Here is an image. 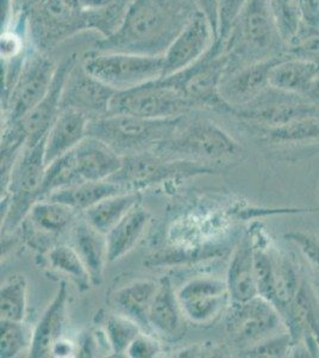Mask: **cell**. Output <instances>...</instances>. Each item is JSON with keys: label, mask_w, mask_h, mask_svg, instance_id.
I'll list each match as a JSON object with an SVG mask.
<instances>
[{"label": "cell", "mask_w": 319, "mask_h": 358, "mask_svg": "<svg viewBox=\"0 0 319 358\" xmlns=\"http://www.w3.org/2000/svg\"><path fill=\"white\" fill-rule=\"evenodd\" d=\"M319 76V62L302 57H281L271 74L269 85L285 92H299L309 89Z\"/></svg>", "instance_id": "26"}, {"label": "cell", "mask_w": 319, "mask_h": 358, "mask_svg": "<svg viewBox=\"0 0 319 358\" xmlns=\"http://www.w3.org/2000/svg\"><path fill=\"white\" fill-rule=\"evenodd\" d=\"M138 203H141V192H123L101 200L82 213V216L92 227L106 236Z\"/></svg>", "instance_id": "29"}, {"label": "cell", "mask_w": 319, "mask_h": 358, "mask_svg": "<svg viewBox=\"0 0 319 358\" xmlns=\"http://www.w3.org/2000/svg\"><path fill=\"white\" fill-rule=\"evenodd\" d=\"M89 116L73 109H61L53 126L45 136V166L72 151L87 136Z\"/></svg>", "instance_id": "21"}, {"label": "cell", "mask_w": 319, "mask_h": 358, "mask_svg": "<svg viewBox=\"0 0 319 358\" xmlns=\"http://www.w3.org/2000/svg\"><path fill=\"white\" fill-rule=\"evenodd\" d=\"M269 4L281 40L292 45L303 29L300 0H269Z\"/></svg>", "instance_id": "33"}, {"label": "cell", "mask_w": 319, "mask_h": 358, "mask_svg": "<svg viewBox=\"0 0 319 358\" xmlns=\"http://www.w3.org/2000/svg\"><path fill=\"white\" fill-rule=\"evenodd\" d=\"M33 332L24 322L0 320V357H17L20 352L30 350Z\"/></svg>", "instance_id": "34"}, {"label": "cell", "mask_w": 319, "mask_h": 358, "mask_svg": "<svg viewBox=\"0 0 319 358\" xmlns=\"http://www.w3.org/2000/svg\"><path fill=\"white\" fill-rule=\"evenodd\" d=\"M162 354V346L154 334L141 332L126 350V357L153 358Z\"/></svg>", "instance_id": "36"}, {"label": "cell", "mask_w": 319, "mask_h": 358, "mask_svg": "<svg viewBox=\"0 0 319 358\" xmlns=\"http://www.w3.org/2000/svg\"><path fill=\"white\" fill-rule=\"evenodd\" d=\"M187 322L210 325L231 305L225 280L217 277H194L177 292Z\"/></svg>", "instance_id": "14"}, {"label": "cell", "mask_w": 319, "mask_h": 358, "mask_svg": "<svg viewBox=\"0 0 319 358\" xmlns=\"http://www.w3.org/2000/svg\"><path fill=\"white\" fill-rule=\"evenodd\" d=\"M72 246L75 248L81 261L84 262L92 285H99L103 282L107 259V241L105 234L97 231L82 219L75 221L72 226Z\"/></svg>", "instance_id": "23"}, {"label": "cell", "mask_w": 319, "mask_h": 358, "mask_svg": "<svg viewBox=\"0 0 319 358\" xmlns=\"http://www.w3.org/2000/svg\"><path fill=\"white\" fill-rule=\"evenodd\" d=\"M150 330L156 337L166 341H179L186 332V317L182 312L178 294L168 277L158 281V292L150 307Z\"/></svg>", "instance_id": "19"}, {"label": "cell", "mask_w": 319, "mask_h": 358, "mask_svg": "<svg viewBox=\"0 0 319 358\" xmlns=\"http://www.w3.org/2000/svg\"><path fill=\"white\" fill-rule=\"evenodd\" d=\"M28 306V281L22 273H13L1 283L0 317L4 320L24 322Z\"/></svg>", "instance_id": "30"}, {"label": "cell", "mask_w": 319, "mask_h": 358, "mask_svg": "<svg viewBox=\"0 0 319 358\" xmlns=\"http://www.w3.org/2000/svg\"><path fill=\"white\" fill-rule=\"evenodd\" d=\"M45 138L35 146H25L1 195V236L22 226L34 204L40 199L45 173Z\"/></svg>", "instance_id": "6"}, {"label": "cell", "mask_w": 319, "mask_h": 358, "mask_svg": "<svg viewBox=\"0 0 319 358\" xmlns=\"http://www.w3.org/2000/svg\"><path fill=\"white\" fill-rule=\"evenodd\" d=\"M158 281L138 280L121 287L113 294L112 306L116 313L126 315L141 326L143 332L151 334L149 317L150 307L158 292Z\"/></svg>", "instance_id": "24"}, {"label": "cell", "mask_w": 319, "mask_h": 358, "mask_svg": "<svg viewBox=\"0 0 319 358\" xmlns=\"http://www.w3.org/2000/svg\"><path fill=\"white\" fill-rule=\"evenodd\" d=\"M226 285L231 303H243L259 296L254 268V245L249 236H244L231 257L226 273Z\"/></svg>", "instance_id": "22"}, {"label": "cell", "mask_w": 319, "mask_h": 358, "mask_svg": "<svg viewBox=\"0 0 319 358\" xmlns=\"http://www.w3.org/2000/svg\"><path fill=\"white\" fill-rule=\"evenodd\" d=\"M228 59L221 42L216 41L202 59L178 73L167 76L195 109L229 111L219 92V86L225 73Z\"/></svg>", "instance_id": "10"}, {"label": "cell", "mask_w": 319, "mask_h": 358, "mask_svg": "<svg viewBox=\"0 0 319 358\" xmlns=\"http://www.w3.org/2000/svg\"><path fill=\"white\" fill-rule=\"evenodd\" d=\"M68 303V285L61 281L53 300L33 331V339L29 356L33 358L52 357L55 343L61 339L64 331Z\"/></svg>", "instance_id": "20"}, {"label": "cell", "mask_w": 319, "mask_h": 358, "mask_svg": "<svg viewBox=\"0 0 319 358\" xmlns=\"http://www.w3.org/2000/svg\"><path fill=\"white\" fill-rule=\"evenodd\" d=\"M195 3L198 5L199 10L207 17L211 27L214 29L216 40H217V36H218V18H217L216 0H195Z\"/></svg>", "instance_id": "39"}, {"label": "cell", "mask_w": 319, "mask_h": 358, "mask_svg": "<svg viewBox=\"0 0 319 358\" xmlns=\"http://www.w3.org/2000/svg\"><path fill=\"white\" fill-rule=\"evenodd\" d=\"M25 52L24 40L20 34L10 29L1 31V62H8Z\"/></svg>", "instance_id": "37"}, {"label": "cell", "mask_w": 319, "mask_h": 358, "mask_svg": "<svg viewBox=\"0 0 319 358\" xmlns=\"http://www.w3.org/2000/svg\"><path fill=\"white\" fill-rule=\"evenodd\" d=\"M241 151L239 143L218 124L205 118L190 120L187 115L173 136L154 150L166 158L205 164L219 170Z\"/></svg>", "instance_id": "3"}, {"label": "cell", "mask_w": 319, "mask_h": 358, "mask_svg": "<svg viewBox=\"0 0 319 358\" xmlns=\"http://www.w3.org/2000/svg\"><path fill=\"white\" fill-rule=\"evenodd\" d=\"M281 55L253 62L224 74L219 86L221 97L231 113L246 106L269 87V74Z\"/></svg>", "instance_id": "17"}, {"label": "cell", "mask_w": 319, "mask_h": 358, "mask_svg": "<svg viewBox=\"0 0 319 358\" xmlns=\"http://www.w3.org/2000/svg\"><path fill=\"white\" fill-rule=\"evenodd\" d=\"M117 91L98 80L81 65L80 59L69 71L61 97V109H73L89 120L110 114L112 98Z\"/></svg>", "instance_id": "15"}, {"label": "cell", "mask_w": 319, "mask_h": 358, "mask_svg": "<svg viewBox=\"0 0 319 358\" xmlns=\"http://www.w3.org/2000/svg\"><path fill=\"white\" fill-rule=\"evenodd\" d=\"M57 64L48 53L37 48L28 50L24 64L11 92L1 103L5 123L18 122L48 94Z\"/></svg>", "instance_id": "11"}, {"label": "cell", "mask_w": 319, "mask_h": 358, "mask_svg": "<svg viewBox=\"0 0 319 358\" xmlns=\"http://www.w3.org/2000/svg\"><path fill=\"white\" fill-rule=\"evenodd\" d=\"M185 116L155 120L128 114H109L91 120L87 135L99 138L121 157H126L154 151L160 143L173 136Z\"/></svg>", "instance_id": "4"}, {"label": "cell", "mask_w": 319, "mask_h": 358, "mask_svg": "<svg viewBox=\"0 0 319 358\" xmlns=\"http://www.w3.org/2000/svg\"><path fill=\"white\" fill-rule=\"evenodd\" d=\"M246 0H216L217 18H218V36L216 41L224 43L229 36L235 22L242 13Z\"/></svg>", "instance_id": "35"}, {"label": "cell", "mask_w": 319, "mask_h": 358, "mask_svg": "<svg viewBox=\"0 0 319 358\" xmlns=\"http://www.w3.org/2000/svg\"><path fill=\"white\" fill-rule=\"evenodd\" d=\"M141 332V326L126 315L113 313L106 317L104 334L114 357H126L130 344Z\"/></svg>", "instance_id": "32"}, {"label": "cell", "mask_w": 319, "mask_h": 358, "mask_svg": "<svg viewBox=\"0 0 319 358\" xmlns=\"http://www.w3.org/2000/svg\"><path fill=\"white\" fill-rule=\"evenodd\" d=\"M126 192L129 190L121 184L105 179L97 182H84L73 187H64L49 194L45 199L67 204L77 212L84 213L89 208L94 207V204L107 199L110 196Z\"/></svg>", "instance_id": "28"}, {"label": "cell", "mask_w": 319, "mask_h": 358, "mask_svg": "<svg viewBox=\"0 0 319 358\" xmlns=\"http://www.w3.org/2000/svg\"><path fill=\"white\" fill-rule=\"evenodd\" d=\"M72 343L66 342L62 339H59L53 346V350H52V356L55 357H65V356H69V354H72Z\"/></svg>", "instance_id": "41"}, {"label": "cell", "mask_w": 319, "mask_h": 358, "mask_svg": "<svg viewBox=\"0 0 319 358\" xmlns=\"http://www.w3.org/2000/svg\"><path fill=\"white\" fill-rule=\"evenodd\" d=\"M225 313L226 334L243 350L263 342L279 325L275 306L260 295L243 303H231Z\"/></svg>", "instance_id": "13"}, {"label": "cell", "mask_w": 319, "mask_h": 358, "mask_svg": "<svg viewBox=\"0 0 319 358\" xmlns=\"http://www.w3.org/2000/svg\"><path fill=\"white\" fill-rule=\"evenodd\" d=\"M77 214L67 204L42 199L34 204L23 224H29L40 236H57L72 228Z\"/></svg>", "instance_id": "27"}, {"label": "cell", "mask_w": 319, "mask_h": 358, "mask_svg": "<svg viewBox=\"0 0 319 358\" xmlns=\"http://www.w3.org/2000/svg\"><path fill=\"white\" fill-rule=\"evenodd\" d=\"M281 43L283 41L275 24L269 0H246L242 13L223 43L228 59L225 73L278 57Z\"/></svg>", "instance_id": "2"}, {"label": "cell", "mask_w": 319, "mask_h": 358, "mask_svg": "<svg viewBox=\"0 0 319 358\" xmlns=\"http://www.w3.org/2000/svg\"><path fill=\"white\" fill-rule=\"evenodd\" d=\"M27 23L34 47L45 53L87 30L72 0H42L27 15Z\"/></svg>", "instance_id": "12"}, {"label": "cell", "mask_w": 319, "mask_h": 358, "mask_svg": "<svg viewBox=\"0 0 319 358\" xmlns=\"http://www.w3.org/2000/svg\"><path fill=\"white\" fill-rule=\"evenodd\" d=\"M303 27L319 30V0H300Z\"/></svg>", "instance_id": "38"}, {"label": "cell", "mask_w": 319, "mask_h": 358, "mask_svg": "<svg viewBox=\"0 0 319 358\" xmlns=\"http://www.w3.org/2000/svg\"><path fill=\"white\" fill-rule=\"evenodd\" d=\"M299 241L306 255L311 257L312 261H315L319 265V245L309 241L307 238H299Z\"/></svg>", "instance_id": "40"}, {"label": "cell", "mask_w": 319, "mask_h": 358, "mask_svg": "<svg viewBox=\"0 0 319 358\" xmlns=\"http://www.w3.org/2000/svg\"><path fill=\"white\" fill-rule=\"evenodd\" d=\"M49 265L59 273H65L77 285L80 292L92 287V281L84 262L72 245H55L49 250Z\"/></svg>", "instance_id": "31"}, {"label": "cell", "mask_w": 319, "mask_h": 358, "mask_svg": "<svg viewBox=\"0 0 319 358\" xmlns=\"http://www.w3.org/2000/svg\"><path fill=\"white\" fill-rule=\"evenodd\" d=\"M80 62L91 76L117 92L153 82L163 76L162 57L92 49L84 54Z\"/></svg>", "instance_id": "7"}, {"label": "cell", "mask_w": 319, "mask_h": 358, "mask_svg": "<svg viewBox=\"0 0 319 358\" xmlns=\"http://www.w3.org/2000/svg\"><path fill=\"white\" fill-rule=\"evenodd\" d=\"M217 171L219 169L210 165L166 158L156 152L147 151L123 157L121 169L109 179L129 192H141L170 179L190 178Z\"/></svg>", "instance_id": "9"}, {"label": "cell", "mask_w": 319, "mask_h": 358, "mask_svg": "<svg viewBox=\"0 0 319 358\" xmlns=\"http://www.w3.org/2000/svg\"><path fill=\"white\" fill-rule=\"evenodd\" d=\"M149 220V212L138 203L106 234L109 263L119 261L136 246Z\"/></svg>", "instance_id": "25"}, {"label": "cell", "mask_w": 319, "mask_h": 358, "mask_svg": "<svg viewBox=\"0 0 319 358\" xmlns=\"http://www.w3.org/2000/svg\"><path fill=\"white\" fill-rule=\"evenodd\" d=\"M79 60L77 55H68L57 64V72L48 94L27 116L18 121L28 141L25 146H35L47 136L61 111V97L69 71ZM15 123V122H13Z\"/></svg>", "instance_id": "18"}, {"label": "cell", "mask_w": 319, "mask_h": 358, "mask_svg": "<svg viewBox=\"0 0 319 358\" xmlns=\"http://www.w3.org/2000/svg\"><path fill=\"white\" fill-rule=\"evenodd\" d=\"M214 42V29L207 17L199 10L162 55V77L188 69L209 52Z\"/></svg>", "instance_id": "16"}, {"label": "cell", "mask_w": 319, "mask_h": 358, "mask_svg": "<svg viewBox=\"0 0 319 358\" xmlns=\"http://www.w3.org/2000/svg\"><path fill=\"white\" fill-rule=\"evenodd\" d=\"M123 157L99 138L87 135L72 151L45 167V194L84 182L105 180L121 169Z\"/></svg>", "instance_id": "5"}, {"label": "cell", "mask_w": 319, "mask_h": 358, "mask_svg": "<svg viewBox=\"0 0 319 358\" xmlns=\"http://www.w3.org/2000/svg\"><path fill=\"white\" fill-rule=\"evenodd\" d=\"M197 11L195 0H131L117 30L94 49L162 57Z\"/></svg>", "instance_id": "1"}, {"label": "cell", "mask_w": 319, "mask_h": 358, "mask_svg": "<svg viewBox=\"0 0 319 358\" xmlns=\"http://www.w3.org/2000/svg\"><path fill=\"white\" fill-rule=\"evenodd\" d=\"M194 108L174 84L172 78L161 77L113 96L110 114H128L144 118H174L185 116Z\"/></svg>", "instance_id": "8"}]
</instances>
